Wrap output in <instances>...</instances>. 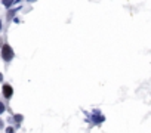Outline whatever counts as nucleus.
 Masks as SVG:
<instances>
[{
    "label": "nucleus",
    "instance_id": "f257e3e1",
    "mask_svg": "<svg viewBox=\"0 0 151 133\" xmlns=\"http://www.w3.org/2000/svg\"><path fill=\"white\" fill-rule=\"evenodd\" d=\"M2 56H3V59H5L6 62L12 61V58H13V50H12V48L9 46V44H5V46H3V49H2Z\"/></svg>",
    "mask_w": 151,
    "mask_h": 133
},
{
    "label": "nucleus",
    "instance_id": "f03ea898",
    "mask_svg": "<svg viewBox=\"0 0 151 133\" xmlns=\"http://www.w3.org/2000/svg\"><path fill=\"white\" fill-rule=\"evenodd\" d=\"M12 95H13V89H12V86L5 84V86H3V96L9 99V98H12Z\"/></svg>",
    "mask_w": 151,
    "mask_h": 133
},
{
    "label": "nucleus",
    "instance_id": "7ed1b4c3",
    "mask_svg": "<svg viewBox=\"0 0 151 133\" xmlns=\"http://www.w3.org/2000/svg\"><path fill=\"white\" fill-rule=\"evenodd\" d=\"M13 2H16V0H3V5H5L6 8H9V6H11Z\"/></svg>",
    "mask_w": 151,
    "mask_h": 133
},
{
    "label": "nucleus",
    "instance_id": "20e7f679",
    "mask_svg": "<svg viewBox=\"0 0 151 133\" xmlns=\"http://www.w3.org/2000/svg\"><path fill=\"white\" fill-rule=\"evenodd\" d=\"M15 121H16V123H19V121H22V116H19V114H16V116H15Z\"/></svg>",
    "mask_w": 151,
    "mask_h": 133
},
{
    "label": "nucleus",
    "instance_id": "39448f33",
    "mask_svg": "<svg viewBox=\"0 0 151 133\" xmlns=\"http://www.w3.org/2000/svg\"><path fill=\"white\" fill-rule=\"evenodd\" d=\"M3 111H5V105H3L2 102H0V114H2V113H3Z\"/></svg>",
    "mask_w": 151,
    "mask_h": 133
},
{
    "label": "nucleus",
    "instance_id": "423d86ee",
    "mask_svg": "<svg viewBox=\"0 0 151 133\" xmlns=\"http://www.w3.org/2000/svg\"><path fill=\"white\" fill-rule=\"evenodd\" d=\"M6 133H13V129H12V127H8V129H6Z\"/></svg>",
    "mask_w": 151,
    "mask_h": 133
},
{
    "label": "nucleus",
    "instance_id": "0eeeda50",
    "mask_svg": "<svg viewBox=\"0 0 151 133\" xmlns=\"http://www.w3.org/2000/svg\"><path fill=\"white\" fill-rule=\"evenodd\" d=\"M3 80V76H2V73H0V81H2Z\"/></svg>",
    "mask_w": 151,
    "mask_h": 133
},
{
    "label": "nucleus",
    "instance_id": "6e6552de",
    "mask_svg": "<svg viewBox=\"0 0 151 133\" xmlns=\"http://www.w3.org/2000/svg\"><path fill=\"white\" fill-rule=\"evenodd\" d=\"M2 126H3V121H2V120H0V127H2Z\"/></svg>",
    "mask_w": 151,
    "mask_h": 133
},
{
    "label": "nucleus",
    "instance_id": "1a4fd4ad",
    "mask_svg": "<svg viewBox=\"0 0 151 133\" xmlns=\"http://www.w3.org/2000/svg\"><path fill=\"white\" fill-rule=\"evenodd\" d=\"M0 30H2V21H0Z\"/></svg>",
    "mask_w": 151,
    "mask_h": 133
}]
</instances>
